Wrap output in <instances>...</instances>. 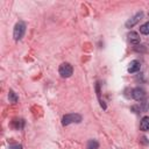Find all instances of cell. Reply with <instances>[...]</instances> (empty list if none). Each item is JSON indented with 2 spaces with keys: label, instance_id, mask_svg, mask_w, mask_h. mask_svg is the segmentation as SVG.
I'll return each mask as SVG.
<instances>
[{
  "label": "cell",
  "instance_id": "obj_1",
  "mask_svg": "<svg viewBox=\"0 0 149 149\" xmlns=\"http://www.w3.org/2000/svg\"><path fill=\"white\" fill-rule=\"evenodd\" d=\"M24 31H26V24L23 22H17L14 27V30H13V37L15 41H19L23 37L24 35Z\"/></svg>",
  "mask_w": 149,
  "mask_h": 149
},
{
  "label": "cell",
  "instance_id": "obj_2",
  "mask_svg": "<svg viewBox=\"0 0 149 149\" xmlns=\"http://www.w3.org/2000/svg\"><path fill=\"white\" fill-rule=\"evenodd\" d=\"M81 121V115L80 114H77V113H70V114H65L63 116V125L64 126H68L70 123H78Z\"/></svg>",
  "mask_w": 149,
  "mask_h": 149
},
{
  "label": "cell",
  "instance_id": "obj_3",
  "mask_svg": "<svg viewBox=\"0 0 149 149\" xmlns=\"http://www.w3.org/2000/svg\"><path fill=\"white\" fill-rule=\"evenodd\" d=\"M58 72H59V74H61V77H63V78H69V77H71V74H72L73 69H72L71 64H69V63H63V64L59 65Z\"/></svg>",
  "mask_w": 149,
  "mask_h": 149
},
{
  "label": "cell",
  "instance_id": "obj_4",
  "mask_svg": "<svg viewBox=\"0 0 149 149\" xmlns=\"http://www.w3.org/2000/svg\"><path fill=\"white\" fill-rule=\"evenodd\" d=\"M132 97L136 100V101H142L146 98V92L143 88L141 87H135L134 90H132Z\"/></svg>",
  "mask_w": 149,
  "mask_h": 149
},
{
  "label": "cell",
  "instance_id": "obj_5",
  "mask_svg": "<svg viewBox=\"0 0 149 149\" xmlns=\"http://www.w3.org/2000/svg\"><path fill=\"white\" fill-rule=\"evenodd\" d=\"M142 16H143V12H139V13H136L132 19H129V20L126 22V27H127V28H132V27H134V26L142 19Z\"/></svg>",
  "mask_w": 149,
  "mask_h": 149
},
{
  "label": "cell",
  "instance_id": "obj_6",
  "mask_svg": "<svg viewBox=\"0 0 149 149\" xmlns=\"http://www.w3.org/2000/svg\"><path fill=\"white\" fill-rule=\"evenodd\" d=\"M128 41L132 44H139L141 41V37L136 31H129L128 33Z\"/></svg>",
  "mask_w": 149,
  "mask_h": 149
},
{
  "label": "cell",
  "instance_id": "obj_7",
  "mask_svg": "<svg viewBox=\"0 0 149 149\" xmlns=\"http://www.w3.org/2000/svg\"><path fill=\"white\" fill-rule=\"evenodd\" d=\"M141 69V63L139 61H132L129 63V66H128V72L129 73H135L137 71H140Z\"/></svg>",
  "mask_w": 149,
  "mask_h": 149
},
{
  "label": "cell",
  "instance_id": "obj_8",
  "mask_svg": "<svg viewBox=\"0 0 149 149\" xmlns=\"http://www.w3.org/2000/svg\"><path fill=\"white\" fill-rule=\"evenodd\" d=\"M140 129L143 132L149 130V116H143L140 122Z\"/></svg>",
  "mask_w": 149,
  "mask_h": 149
},
{
  "label": "cell",
  "instance_id": "obj_9",
  "mask_svg": "<svg viewBox=\"0 0 149 149\" xmlns=\"http://www.w3.org/2000/svg\"><path fill=\"white\" fill-rule=\"evenodd\" d=\"M99 147V143L95 141V140H90L87 142V146H86V149H98Z\"/></svg>",
  "mask_w": 149,
  "mask_h": 149
},
{
  "label": "cell",
  "instance_id": "obj_10",
  "mask_svg": "<svg viewBox=\"0 0 149 149\" xmlns=\"http://www.w3.org/2000/svg\"><path fill=\"white\" fill-rule=\"evenodd\" d=\"M8 99H9V102H12V104H16L19 98H17V95H16V94L10 90V91H9V93H8Z\"/></svg>",
  "mask_w": 149,
  "mask_h": 149
},
{
  "label": "cell",
  "instance_id": "obj_11",
  "mask_svg": "<svg viewBox=\"0 0 149 149\" xmlns=\"http://www.w3.org/2000/svg\"><path fill=\"white\" fill-rule=\"evenodd\" d=\"M140 31L143 35H149V22H146L144 24H142L140 27Z\"/></svg>",
  "mask_w": 149,
  "mask_h": 149
},
{
  "label": "cell",
  "instance_id": "obj_12",
  "mask_svg": "<svg viewBox=\"0 0 149 149\" xmlns=\"http://www.w3.org/2000/svg\"><path fill=\"white\" fill-rule=\"evenodd\" d=\"M8 149H22V146L21 144H12V146H9Z\"/></svg>",
  "mask_w": 149,
  "mask_h": 149
},
{
  "label": "cell",
  "instance_id": "obj_13",
  "mask_svg": "<svg viewBox=\"0 0 149 149\" xmlns=\"http://www.w3.org/2000/svg\"><path fill=\"white\" fill-rule=\"evenodd\" d=\"M148 15H149V14H148Z\"/></svg>",
  "mask_w": 149,
  "mask_h": 149
}]
</instances>
